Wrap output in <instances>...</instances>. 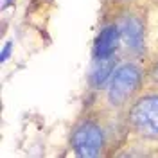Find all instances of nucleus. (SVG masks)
<instances>
[{
	"instance_id": "1",
	"label": "nucleus",
	"mask_w": 158,
	"mask_h": 158,
	"mask_svg": "<svg viewBox=\"0 0 158 158\" xmlns=\"http://www.w3.org/2000/svg\"><path fill=\"white\" fill-rule=\"evenodd\" d=\"M142 86V70L133 63H126L118 67L110 81L108 88V102L111 106H124L128 101L133 99Z\"/></svg>"
},
{
	"instance_id": "2",
	"label": "nucleus",
	"mask_w": 158,
	"mask_h": 158,
	"mask_svg": "<svg viewBox=\"0 0 158 158\" xmlns=\"http://www.w3.org/2000/svg\"><path fill=\"white\" fill-rule=\"evenodd\" d=\"M129 124L138 135L146 138H158V95H146L138 99L129 110Z\"/></svg>"
},
{
	"instance_id": "3",
	"label": "nucleus",
	"mask_w": 158,
	"mask_h": 158,
	"mask_svg": "<svg viewBox=\"0 0 158 158\" xmlns=\"http://www.w3.org/2000/svg\"><path fill=\"white\" fill-rule=\"evenodd\" d=\"M102 148H104V131L99 124L92 120H85L74 129L72 149L76 151L77 156L95 158L102 153Z\"/></svg>"
},
{
	"instance_id": "4",
	"label": "nucleus",
	"mask_w": 158,
	"mask_h": 158,
	"mask_svg": "<svg viewBox=\"0 0 158 158\" xmlns=\"http://www.w3.org/2000/svg\"><path fill=\"white\" fill-rule=\"evenodd\" d=\"M118 29H120V38L133 52L144 50V22L138 16L135 15L124 16L118 23Z\"/></svg>"
},
{
	"instance_id": "5",
	"label": "nucleus",
	"mask_w": 158,
	"mask_h": 158,
	"mask_svg": "<svg viewBox=\"0 0 158 158\" xmlns=\"http://www.w3.org/2000/svg\"><path fill=\"white\" fill-rule=\"evenodd\" d=\"M118 40H120V29L118 25L110 23L99 32L95 40V58H110L115 56V50L118 47Z\"/></svg>"
},
{
	"instance_id": "6",
	"label": "nucleus",
	"mask_w": 158,
	"mask_h": 158,
	"mask_svg": "<svg viewBox=\"0 0 158 158\" xmlns=\"http://www.w3.org/2000/svg\"><path fill=\"white\" fill-rule=\"evenodd\" d=\"M115 65H117L115 56H110V58H95L94 69H92V74H90V83H92V86L101 88V86L110 79V76L115 72Z\"/></svg>"
},
{
	"instance_id": "7",
	"label": "nucleus",
	"mask_w": 158,
	"mask_h": 158,
	"mask_svg": "<svg viewBox=\"0 0 158 158\" xmlns=\"http://www.w3.org/2000/svg\"><path fill=\"white\" fill-rule=\"evenodd\" d=\"M13 41H7L6 43V47H4V50H2V54H0V61L4 63V61H7V58L11 56V52H13Z\"/></svg>"
},
{
	"instance_id": "8",
	"label": "nucleus",
	"mask_w": 158,
	"mask_h": 158,
	"mask_svg": "<svg viewBox=\"0 0 158 158\" xmlns=\"http://www.w3.org/2000/svg\"><path fill=\"white\" fill-rule=\"evenodd\" d=\"M149 76H151V79L155 81V83H158V61L151 67V72H149Z\"/></svg>"
},
{
	"instance_id": "9",
	"label": "nucleus",
	"mask_w": 158,
	"mask_h": 158,
	"mask_svg": "<svg viewBox=\"0 0 158 158\" xmlns=\"http://www.w3.org/2000/svg\"><path fill=\"white\" fill-rule=\"evenodd\" d=\"M11 4H13V0H4V6H2V7H7Z\"/></svg>"
}]
</instances>
